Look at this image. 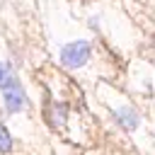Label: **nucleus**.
<instances>
[{
    "instance_id": "obj_1",
    "label": "nucleus",
    "mask_w": 155,
    "mask_h": 155,
    "mask_svg": "<svg viewBox=\"0 0 155 155\" xmlns=\"http://www.w3.org/2000/svg\"><path fill=\"white\" fill-rule=\"evenodd\" d=\"M58 58H61V63H63L65 68L78 70V68H82V65L92 58V46H90L87 41H82V39L70 41V44H65V46L61 48Z\"/></svg>"
},
{
    "instance_id": "obj_2",
    "label": "nucleus",
    "mask_w": 155,
    "mask_h": 155,
    "mask_svg": "<svg viewBox=\"0 0 155 155\" xmlns=\"http://www.w3.org/2000/svg\"><path fill=\"white\" fill-rule=\"evenodd\" d=\"M0 92H2V104L10 114H19V111L27 109V94H24V87L19 82H15V85H10Z\"/></svg>"
},
{
    "instance_id": "obj_3",
    "label": "nucleus",
    "mask_w": 155,
    "mask_h": 155,
    "mask_svg": "<svg viewBox=\"0 0 155 155\" xmlns=\"http://www.w3.org/2000/svg\"><path fill=\"white\" fill-rule=\"evenodd\" d=\"M114 119H116V124L124 126L126 131H136V128L140 126V116H138V111H136L133 107H119V109L114 111Z\"/></svg>"
},
{
    "instance_id": "obj_4",
    "label": "nucleus",
    "mask_w": 155,
    "mask_h": 155,
    "mask_svg": "<svg viewBox=\"0 0 155 155\" xmlns=\"http://www.w3.org/2000/svg\"><path fill=\"white\" fill-rule=\"evenodd\" d=\"M65 119H68V104L65 102H53L48 107V121L58 128V126L65 124Z\"/></svg>"
},
{
    "instance_id": "obj_5",
    "label": "nucleus",
    "mask_w": 155,
    "mask_h": 155,
    "mask_svg": "<svg viewBox=\"0 0 155 155\" xmlns=\"http://www.w3.org/2000/svg\"><path fill=\"white\" fill-rule=\"evenodd\" d=\"M15 82H19V80H17L15 70H12V65L5 63V61H0V90L10 87V85H15Z\"/></svg>"
},
{
    "instance_id": "obj_6",
    "label": "nucleus",
    "mask_w": 155,
    "mask_h": 155,
    "mask_svg": "<svg viewBox=\"0 0 155 155\" xmlns=\"http://www.w3.org/2000/svg\"><path fill=\"white\" fill-rule=\"evenodd\" d=\"M12 150V136L7 133V128L0 124V153L5 155V153H10Z\"/></svg>"
},
{
    "instance_id": "obj_7",
    "label": "nucleus",
    "mask_w": 155,
    "mask_h": 155,
    "mask_svg": "<svg viewBox=\"0 0 155 155\" xmlns=\"http://www.w3.org/2000/svg\"><path fill=\"white\" fill-rule=\"evenodd\" d=\"M90 27H92V29H97V27H99V22H97V17H90Z\"/></svg>"
}]
</instances>
